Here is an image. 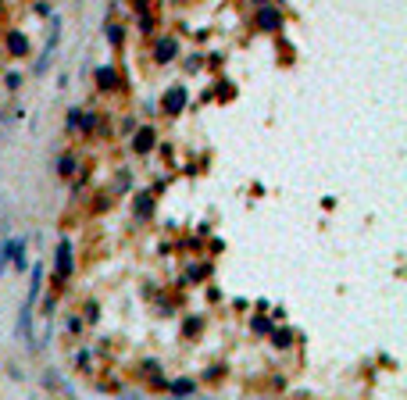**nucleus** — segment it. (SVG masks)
Here are the masks:
<instances>
[{
	"label": "nucleus",
	"instance_id": "nucleus-3",
	"mask_svg": "<svg viewBox=\"0 0 407 400\" xmlns=\"http://www.w3.org/2000/svg\"><path fill=\"white\" fill-rule=\"evenodd\" d=\"M147 143H154V132H139V143H136V147L147 150Z\"/></svg>",
	"mask_w": 407,
	"mask_h": 400
},
{
	"label": "nucleus",
	"instance_id": "nucleus-2",
	"mask_svg": "<svg viewBox=\"0 0 407 400\" xmlns=\"http://www.w3.org/2000/svg\"><path fill=\"white\" fill-rule=\"evenodd\" d=\"M171 47H175V43H161V54H157V61H168V58H171Z\"/></svg>",
	"mask_w": 407,
	"mask_h": 400
},
{
	"label": "nucleus",
	"instance_id": "nucleus-1",
	"mask_svg": "<svg viewBox=\"0 0 407 400\" xmlns=\"http://www.w3.org/2000/svg\"><path fill=\"white\" fill-rule=\"evenodd\" d=\"M57 254H61V258H57V272H61V279H65V275L72 272V258H68V247L61 243V250H57Z\"/></svg>",
	"mask_w": 407,
	"mask_h": 400
},
{
	"label": "nucleus",
	"instance_id": "nucleus-4",
	"mask_svg": "<svg viewBox=\"0 0 407 400\" xmlns=\"http://www.w3.org/2000/svg\"><path fill=\"white\" fill-rule=\"evenodd\" d=\"M0 265H4V258H0Z\"/></svg>",
	"mask_w": 407,
	"mask_h": 400
}]
</instances>
